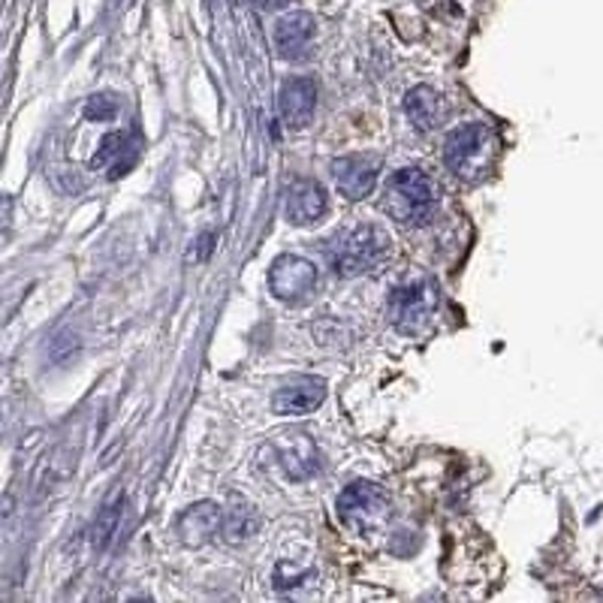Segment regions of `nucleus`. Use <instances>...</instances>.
I'll return each mask as SVG.
<instances>
[{"mask_svg":"<svg viewBox=\"0 0 603 603\" xmlns=\"http://www.w3.org/2000/svg\"><path fill=\"white\" fill-rule=\"evenodd\" d=\"M499 158V136L485 124H462L446 136L444 160L465 182H480Z\"/></svg>","mask_w":603,"mask_h":603,"instance_id":"1","label":"nucleus"},{"mask_svg":"<svg viewBox=\"0 0 603 603\" xmlns=\"http://www.w3.org/2000/svg\"><path fill=\"white\" fill-rule=\"evenodd\" d=\"M438 206V187L420 170L395 172L383 190V209L398 223H422Z\"/></svg>","mask_w":603,"mask_h":603,"instance_id":"2","label":"nucleus"},{"mask_svg":"<svg viewBox=\"0 0 603 603\" xmlns=\"http://www.w3.org/2000/svg\"><path fill=\"white\" fill-rule=\"evenodd\" d=\"M390 254V236L383 233L381 226H371L362 223L350 233H344L335 248H332V262H335V272L342 278H359L378 269Z\"/></svg>","mask_w":603,"mask_h":603,"instance_id":"3","label":"nucleus"},{"mask_svg":"<svg viewBox=\"0 0 603 603\" xmlns=\"http://www.w3.org/2000/svg\"><path fill=\"white\" fill-rule=\"evenodd\" d=\"M339 516L347 528H354L359 534H371L390 519V499L374 483L359 480L339 495Z\"/></svg>","mask_w":603,"mask_h":603,"instance_id":"4","label":"nucleus"},{"mask_svg":"<svg viewBox=\"0 0 603 603\" xmlns=\"http://www.w3.org/2000/svg\"><path fill=\"white\" fill-rule=\"evenodd\" d=\"M438 308V290L434 284H414V287H398L390 296V317L393 323L407 335H417L434 317Z\"/></svg>","mask_w":603,"mask_h":603,"instance_id":"5","label":"nucleus"},{"mask_svg":"<svg viewBox=\"0 0 603 603\" xmlns=\"http://www.w3.org/2000/svg\"><path fill=\"white\" fill-rule=\"evenodd\" d=\"M317 284V269L315 262H308L305 257H296V254H284L272 262L269 269V287L275 293L278 299L296 302L302 296H308Z\"/></svg>","mask_w":603,"mask_h":603,"instance_id":"6","label":"nucleus"},{"mask_svg":"<svg viewBox=\"0 0 603 603\" xmlns=\"http://www.w3.org/2000/svg\"><path fill=\"white\" fill-rule=\"evenodd\" d=\"M143 151V139L136 131H121L106 136L97 158H94V170H103L106 179H124L127 172L136 167Z\"/></svg>","mask_w":603,"mask_h":603,"instance_id":"7","label":"nucleus"},{"mask_svg":"<svg viewBox=\"0 0 603 603\" xmlns=\"http://www.w3.org/2000/svg\"><path fill=\"white\" fill-rule=\"evenodd\" d=\"M335 170V184L342 190L344 197L350 199H366L374 184H378V175H381V160L374 155H350V158H339L332 163Z\"/></svg>","mask_w":603,"mask_h":603,"instance_id":"8","label":"nucleus"},{"mask_svg":"<svg viewBox=\"0 0 603 603\" xmlns=\"http://www.w3.org/2000/svg\"><path fill=\"white\" fill-rule=\"evenodd\" d=\"M323 398H327V381L323 378H299L275 395L272 407L281 417H302V414H311L323 405Z\"/></svg>","mask_w":603,"mask_h":603,"instance_id":"9","label":"nucleus"},{"mask_svg":"<svg viewBox=\"0 0 603 603\" xmlns=\"http://www.w3.org/2000/svg\"><path fill=\"white\" fill-rule=\"evenodd\" d=\"M221 522H223V513L218 510V504H211V501H199V504L187 507V510L179 516L175 531H179V538H182L184 546H202V543H209V540L221 531Z\"/></svg>","mask_w":603,"mask_h":603,"instance_id":"10","label":"nucleus"},{"mask_svg":"<svg viewBox=\"0 0 603 603\" xmlns=\"http://www.w3.org/2000/svg\"><path fill=\"white\" fill-rule=\"evenodd\" d=\"M278 103H281V115L287 121V127L299 131L315 115L317 85L311 79H305V76L287 79L281 85V100Z\"/></svg>","mask_w":603,"mask_h":603,"instance_id":"11","label":"nucleus"},{"mask_svg":"<svg viewBox=\"0 0 603 603\" xmlns=\"http://www.w3.org/2000/svg\"><path fill=\"white\" fill-rule=\"evenodd\" d=\"M315 40V19L308 13L284 15L275 27V49L281 58L296 61L308 52V46Z\"/></svg>","mask_w":603,"mask_h":603,"instance_id":"12","label":"nucleus"},{"mask_svg":"<svg viewBox=\"0 0 603 603\" xmlns=\"http://www.w3.org/2000/svg\"><path fill=\"white\" fill-rule=\"evenodd\" d=\"M327 190L311 179L296 182L287 194V218L290 223H315L327 214Z\"/></svg>","mask_w":603,"mask_h":603,"instance_id":"13","label":"nucleus"},{"mask_svg":"<svg viewBox=\"0 0 603 603\" xmlns=\"http://www.w3.org/2000/svg\"><path fill=\"white\" fill-rule=\"evenodd\" d=\"M405 112L407 119L414 121L417 131H434V127L446 119V103L441 100V94L438 91L426 88V85H417V88L407 91Z\"/></svg>","mask_w":603,"mask_h":603,"instance_id":"14","label":"nucleus"},{"mask_svg":"<svg viewBox=\"0 0 603 603\" xmlns=\"http://www.w3.org/2000/svg\"><path fill=\"white\" fill-rule=\"evenodd\" d=\"M257 525H260L257 513L250 510L248 504H238V507H233V513L221 522V538L226 540V543H245L248 538H254Z\"/></svg>","mask_w":603,"mask_h":603,"instance_id":"15","label":"nucleus"},{"mask_svg":"<svg viewBox=\"0 0 603 603\" xmlns=\"http://www.w3.org/2000/svg\"><path fill=\"white\" fill-rule=\"evenodd\" d=\"M119 112V103L106 94H94L91 100L85 103V119L88 121H112Z\"/></svg>","mask_w":603,"mask_h":603,"instance_id":"16","label":"nucleus"},{"mask_svg":"<svg viewBox=\"0 0 603 603\" xmlns=\"http://www.w3.org/2000/svg\"><path fill=\"white\" fill-rule=\"evenodd\" d=\"M10 214H13V199L0 197V233L10 226Z\"/></svg>","mask_w":603,"mask_h":603,"instance_id":"17","label":"nucleus"},{"mask_svg":"<svg viewBox=\"0 0 603 603\" xmlns=\"http://www.w3.org/2000/svg\"><path fill=\"white\" fill-rule=\"evenodd\" d=\"M257 3H260L262 10H278V7H284L287 0H257Z\"/></svg>","mask_w":603,"mask_h":603,"instance_id":"18","label":"nucleus"}]
</instances>
